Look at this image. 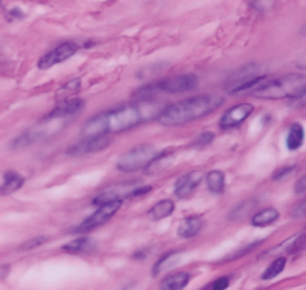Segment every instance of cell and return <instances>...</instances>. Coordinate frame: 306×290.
I'll return each mask as SVG.
<instances>
[{"mask_svg": "<svg viewBox=\"0 0 306 290\" xmlns=\"http://www.w3.org/2000/svg\"><path fill=\"white\" fill-rule=\"evenodd\" d=\"M223 103V99L217 96H194L184 99L181 102L172 103L166 106L157 121L168 127L184 126L190 121L199 120L202 117L208 116L214 109H217Z\"/></svg>", "mask_w": 306, "mask_h": 290, "instance_id": "obj_2", "label": "cell"}, {"mask_svg": "<svg viewBox=\"0 0 306 290\" xmlns=\"http://www.w3.org/2000/svg\"><path fill=\"white\" fill-rule=\"evenodd\" d=\"M190 281V275L187 272H178L163 280L160 290H182Z\"/></svg>", "mask_w": 306, "mask_h": 290, "instance_id": "obj_17", "label": "cell"}, {"mask_svg": "<svg viewBox=\"0 0 306 290\" xmlns=\"http://www.w3.org/2000/svg\"><path fill=\"white\" fill-rule=\"evenodd\" d=\"M172 153L171 151H160V154L154 159L153 162L145 168L148 174H158L160 171L168 168V163L172 160Z\"/></svg>", "mask_w": 306, "mask_h": 290, "instance_id": "obj_19", "label": "cell"}, {"mask_svg": "<svg viewBox=\"0 0 306 290\" xmlns=\"http://www.w3.org/2000/svg\"><path fill=\"white\" fill-rule=\"evenodd\" d=\"M203 180V174L200 171H190V172H185L184 175H181L175 184V194L179 197V199H187L190 197L196 189L199 187L200 181Z\"/></svg>", "mask_w": 306, "mask_h": 290, "instance_id": "obj_10", "label": "cell"}, {"mask_svg": "<svg viewBox=\"0 0 306 290\" xmlns=\"http://www.w3.org/2000/svg\"><path fill=\"white\" fill-rule=\"evenodd\" d=\"M164 108L153 99L123 105L116 109L105 111L91 117L82 127V136H109L121 133L136 126L158 118Z\"/></svg>", "mask_w": 306, "mask_h": 290, "instance_id": "obj_1", "label": "cell"}, {"mask_svg": "<svg viewBox=\"0 0 306 290\" xmlns=\"http://www.w3.org/2000/svg\"><path fill=\"white\" fill-rule=\"evenodd\" d=\"M229 277H221V278L215 280V283L212 284V290H226L229 287Z\"/></svg>", "mask_w": 306, "mask_h": 290, "instance_id": "obj_27", "label": "cell"}, {"mask_svg": "<svg viewBox=\"0 0 306 290\" xmlns=\"http://www.w3.org/2000/svg\"><path fill=\"white\" fill-rule=\"evenodd\" d=\"M173 211H175V204L172 199H163L151 207V210L148 211V217L154 221H158L172 215Z\"/></svg>", "mask_w": 306, "mask_h": 290, "instance_id": "obj_16", "label": "cell"}, {"mask_svg": "<svg viewBox=\"0 0 306 290\" xmlns=\"http://www.w3.org/2000/svg\"><path fill=\"white\" fill-rule=\"evenodd\" d=\"M255 205V200H245V202H242L239 207H236L231 214H230L229 217L231 220H238V218H242V217H245L247 214L252 210V207Z\"/></svg>", "mask_w": 306, "mask_h": 290, "instance_id": "obj_22", "label": "cell"}, {"mask_svg": "<svg viewBox=\"0 0 306 290\" xmlns=\"http://www.w3.org/2000/svg\"><path fill=\"white\" fill-rule=\"evenodd\" d=\"M294 169H296V166H286V168H281V169H278V171L273 174V176H272V178H273V180H276V181H278V180H283L284 176H288V175L291 174Z\"/></svg>", "mask_w": 306, "mask_h": 290, "instance_id": "obj_26", "label": "cell"}, {"mask_svg": "<svg viewBox=\"0 0 306 290\" xmlns=\"http://www.w3.org/2000/svg\"><path fill=\"white\" fill-rule=\"evenodd\" d=\"M85 106V102L82 99H64L57 105V108L50 114V117H63V118H69L70 116L78 114L82 108Z\"/></svg>", "mask_w": 306, "mask_h": 290, "instance_id": "obj_12", "label": "cell"}, {"mask_svg": "<svg viewBox=\"0 0 306 290\" xmlns=\"http://www.w3.org/2000/svg\"><path fill=\"white\" fill-rule=\"evenodd\" d=\"M294 192L297 194L306 193V174L297 181V184H296V187H294Z\"/></svg>", "mask_w": 306, "mask_h": 290, "instance_id": "obj_29", "label": "cell"}, {"mask_svg": "<svg viewBox=\"0 0 306 290\" xmlns=\"http://www.w3.org/2000/svg\"><path fill=\"white\" fill-rule=\"evenodd\" d=\"M279 218V211L276 208H265V210H260L258 213H255L251 217V225L255 226V228H266L273 225L276 220Z\"/></svg>", "mask_w": 306, "mask_h": 290, "instance_id": "obj_14", "label": "cell"}, {"mask_svg": "<svg viewBox=\"0 0 306 290\" xmlns=\"http://www.w3.org/2000/svg\"><path fill=\"white\" fill-rule=\"evenodd\" d=\"M303 141H305V129H303V126L300 123H293L290 130H288L287 139H286L287 148L290 151H296V150H299L303 145Z\"/></svg>", "mask_w": 306, "mask_h": 290, "instance_id": "obj_15", "label": "cell"}, {"mask_svg": "<svg viewBox=\"0 0 306 290\" xmlns=\"http://www.w3.org/2000/svg\"><path fill=\"white\" fill-rule=\"evenodd\" d=\"M205 226V220L200 217V215H190V217H185L179 226H178V235L181 238H193L196 236L197 233L200 232Z\"/></svg>", "mask_w": 306, "mask_h": 290, "instance_id": "obj_11", "label": "cell"}, {"mask_svg": "<svg viewBox=\"0 0 306 290\" xmlns=\"http://www.w3.org/2000/svg\"><path fill=\"white\" fill-rule=\"evenodd\" d=\"M111 144V139L108 136H84L82 141L77 142L67 150L69 155H85L97 153L105 150Z\"/></svg>", "mask_w": 306, "mask_h": 290, "instance_id": "obj_8", "label": "cell"}, {"mask_svg": "<svg viewBox=\"0 0 306 290\" xmlns=\"http://www.w3.org/2000/svg\"><path fill=\"white\" fill-rule=\"evenodd\" d=\"M123 200H116L112 204H105L100 205L95 213L91 214L88 218H85L79 226L77 228V232H90L93 229H97L99 226L105 225L106 221H109L115 214L120 211Z\"/></svg>", "mask_w": 306, "mask_h": 290, "instance_id": "obj_6", "label": "cell"}, {"mask_svg": "<svg viewBox=\"0 0 306 290\" xmlns=\"http://www.w3.org/2000/svg\"><path fill=\"white\" fill-rule=\"evenodd\" d=\"M6 271H8V266L5 265V266H3V272H2V277H5V274H6Z\"/></svg>", "mask_w": 306, "mask_h": 290, "instance_id": "obj_31", "label": "cell"}, {"mask_svg": "<svg viewBox=\"0 0 306 290\" xmlns=\"http://www.w3.org/2000/svg\"><path fill=\"white\" fill-rule=\"evenodd\" d=\"M79 50V43H77L75 40H67L60 43L58 47H56L54 50L48 51L46 54H43L42 57L39 58L38 68L45 71L50 69L53 66H56L58 63H63L66 60H69L70 57H74Z\"/></svg>", "mask_w": 306, "mask_h": 290, "instance_id": "obj_5", "label": "cell"}, {"mask_svg": "<svg viewBox=\"0 0 306 290\" xmlns=\"http://www.w3.org/2000/svg\"><path fill=\"white\" fill-rule=\"evenodd\" d=\"M286 265H287V257L281 256V257L275 259V260L269 265V268L265 271V274L262 275V278H263V280H272V278L278 277L281 272L284 271Z\"/></svg>", "mask_w": 306, "mask_h": 290, "instance_id": "obj_21", "label": "cell"}, {"mask_svg": "<svg viewBox=\"0 0 306 290\" xmlns=\"http://www.w3.org/2000/svg\"><path fill=\"white\" fill-rule=\"evenodd\" d=\"M296 68H299L302 71H306V51L296 60Z\"/></svg>", "mask_w": 306, "mask_h": 290, "instance_id": "obj_30", "label": "cell"}, {"mask_svg": "<svg viewBox=\"0 0 306 290\" xmlns=\"http://www.w3.org/2000/svg\"><path fill=\"white\" fill-rule=\"evenodd\" d=\"M46 239H48L46 236H38V238H33V239H30V241L24 242V244L19 247V250H32V249H35V247L42 246V244H43Z\"/></svg>", "mask_w": 306, "mask_h": 290, "instance_id": "obj_24", "label": "cell"}, {"mask_svg": "<svg viewBox=\"0 0 306 290\" xmlns=\"http://www.w3.org/2000/svg\"><path fill=\"white\" fill-rule=\"evenodd\" d=\"M302 35H305L306 36V24L303 26V27H302Z\"/></svg>", "mask_w": 306, "mask_h": 290, "instance_id": "obj_32", "label": "cell"}, {"mask_svg": "<svg viewBox=\"0 0 306 290\" xmlns=\"http://www.w3.org/2000/svg\"><path fill=\"white\" fill-rule=\"evenodd\" d=\"M291 217L294 218H302V217H306V197H303L302 200H299L293 210H291Z\"/></svg>", "mask_w": 306, "mask_h": 290, "instance_id": "obj_23", "label": "cell"}, {"mask_svg": "<svg viewBox=\"0 0 306 290\" xmlns=\"http://www.w3.org/2000/svg\"><path fill=\"white\" fill-rule=\"evenodd\" d=\"M252 111H254V106L251 103H238V105L231 106L229 111L221 117V120H220L221 129L238 127L239 124H242L252 114Z\"/></svg>", "mask_w": 306, "mask_h": 290, "instance_id": "obj_9", "label": "cell"}, {"mask_svg": "<svg viewBox=\"0 0 306 290\" xmlns=\"http://www.w3.org/2000/svg\"><path fill=\"white\" fill-rule=\"evenodd\" d=\"M91 247H93L91 239H88V238L84 236V238H78L75 241H70L69 244H66L63 247V250L70 253V254H78V253H85L88 252V250H91Z\"/></svg>", "mask_w": 306, "mask_h": 290, "instance_id": "obj_20", "label": "cell"}, {"mask_svg": "<svg viewBox=\"0 0 306 290\" xmlns=\"http://www.w3.org/2000/svg\"><path fill=\"white\" fill-rule=\"evenodd\" d=\"M24 183H26L24 176H21L18 172H15V171H6L3 174L2 186H0V193L3 194V196L14 193V192H17L18 189L22 187Z\"/></svg>", "mask_w": 306, "mask_h": 290, "instance_id": "obj_13", "label": "cell"}, {"mask_svg": "<svg viewBox=\"0 0 306 290\" xmlns=\"http://www.w3.org/2000/svg\"><path fill=\"white\" fill-rule=\"evenodd\" d=\"M290 105H291L293 108H306V92L303 95H300V96L291 99V100H290Z\"/></svg>", "mask_w": 306, "mask_h": 290, "instance_id": "obj_28", "label": "cell"}, {"mask_svg": "<svg viewBox=\"0 0 306 290\" xmlns=\"http://www.w3.org/2000/svg\"><path fill=\"white\" fill-rule=\"evenodd\" d=\"M160 154V151H157V148L153 145H137L132 150H129L127 153L120 155L118 162H116V169L121 172H136L140 169H145L157 155Z\"/></svg>", "mask_w": 306, "mask_h": 290, "instance_id": "obj_4", "label": "cell"}, {"mask_svg": "<svg viewBox=\"0 0 306 290\" xmlns=\"http://www.w3.org/2000/svg\"><path fill=\"white\" fill-rule=\"evenodd\" d=\"M214 138H215V135H214V133H210V132L202 133V135H199V138L196 139L194 145H199V147H205V145H208V144H210V142L214 141Z\"/></svg>", "mask_w": 306, "mask_h": 290, "instance_id": "obj_25", "label": "cell"}, {"mask_svg": "<svg viewBox=\"0 0 306 290\" xmlns=\"http://www.w3.org/2000/svg\"><path fill=\"white\" fill-rule=\"evenodd\" d=\"M206 186L210 193L220 194L226 189V175L223 171H210L206 175Z\"/></svg>", "mask_w": 306, "mask_h": 290, "instance_id": "obj_18", "label": "cell"}, {"mask_svg": "<svg viewBox=\"0 0 306 290\" xmlns=\"http://www.w3.org/2000/svg\"><path fill=\"white\" fill-rule=\"evenodd\" d=\"M306 92V75L290 74L279 78H270L268 82L251 95L258 99L278 100V99H294Z\"/></svg>", "mask_w": 306, "mask_h": 290, "instance_id": "obj_3", "label": "cell"}, {"mask_svg": "<svg viewBox=\"0 0 306 290\" xmlns=\"http://www.w3.org/2000/svg\"><path fill=\"white\" fill-rule=\"evenodd\" d=\"M199 84V79L193 74H185V75H176V77H171L168 79H163L157 84H154L157 93H185L194 90Z\"/></svg>", "mask_w": 306, "mask_h": 290, "instance_id": "obj_7", "label": "cell"}]
</instances>
